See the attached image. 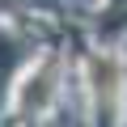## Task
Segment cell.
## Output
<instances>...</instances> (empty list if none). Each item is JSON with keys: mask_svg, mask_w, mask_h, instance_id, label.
Masks as SVG:
<instances>
[{"mask_svg": "<svg viewBox=\"0 0 127 127\" xmlns=\"http://www.w3.org/2000/svg\"><path fill=\"white\" fill-rule=\"evenodd\" d=\"M17 64H21V42L9 34V30H0V93L9 89L13 72H17Z\"/></svg>", "mask_w": 127, "mask_h": 127, "instance_id": "obj_1", "label": "cell"}]
</instances>
